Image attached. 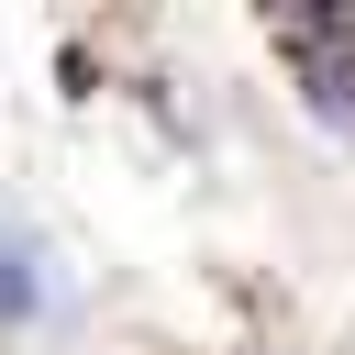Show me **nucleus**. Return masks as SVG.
<instances>
[{
  "label": "nucleus",
  "instance_id": "obj_1",
  "mask_svg": "<svg viewBox=\"0 0 355 355\" xmlns=\"http://www.w3.org/2000/svg\"><path fill=\"white\" fill-rule=\"evenodd\" d=\"M266 33H277V55L300 67L311 122H333V133L355 144V11H277Z\"/></svg>",
  "mask_w": 355,
  "mask_h": 355
}]
</instances>
